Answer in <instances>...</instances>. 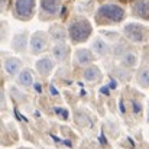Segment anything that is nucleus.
Instances as JSON below:
<instances>
[{"label":"nucleus","instance_id":"obj_1","mask_svg":"<svg viewBox=\"0 0 149 149\" xmlns=\"http://www.w3.org/2000/svg\"><path fill=\"white\" fill-rule=\"evenodd\" d=\"M96 17H97L99 23H117L125 17V10L119 4L106 3L97 10Z\"/></svg>","mask_w":149,"mask_h":149},{"label":"nucleus","instance_id":"obj_2","mask_svg":"<svg viewBox=\"0 0 149 149\" xmlns=\"http://www.w3.org/2000/svg\"><path fill=\"white\" fill-rule=\"evenodd\" d=\"M91 33V25L86 19H75L70 23L68 28V35L72 42H84L88 39Z\"/></svg>","mask_w":149,"mask_h":149},{"label":"nucleus","instance_id":"obj_3","mask_svg":"<svg viewBox=\"0 0 149 149\" xmlns=\"http://www.w3.org/2000/svg\"><path fill=\"white\" fill-rule=\"evenodd\" d=\"M125 36L132 42H143L148 38V29L138 23H129L123 29Z\"/></svg>","mask_w":149,"mask_h":149},{"label":"nucleus","instance_id":"obj_4","mask_svg":"<svg viewBox=\"0 0 149 149\" xmlns=\"http://www.w3.org/2000/svg\"><path fill=\"white\" fill-rule=\"evenodd\" d=\"M35 10V0H16L15 15L19 19H29Z\"/></svg>","mask_w":149,"mask_h":149},{"label":"nucleus","instance_id":"obj_5","mask_svg":"<svg viewBox=\"0 0 149 149\" xmlns=\"http://www.w3.org/2000/svg\"><path fill=\"white\" fill-rule=\"evenodd\" d=\"M48 48V39L44 32H36L31 38V51L33 54H41Z\"/></svg>","mask_w":149,"mask_h":149},{"label":"nucleus","instance_id":"obj_6","mask_svg":"<svg viewBox=\"0 0 149 149\" xmlns=\"http://www.w3.org/2000/svg\"><path fill=\"white\" fill-rule=\"evenodd\" d=\"M132 10L136 16L149 20V0H136L132 3Z\"/></svg>","mask_w":149,"mask_h":149},{"label":"nucleus","instance_id":"obj_7","mask_svg":"<svg viewBox=\"0 0 149 149\" xmlns=\"http://www.w3.org/2000/svg\"><path fill=\"white\" fill-rule=\"evenodd\" d=\"M22 68V62L17 59V58H6L4 59V71L9 74V75H16L19 74Z\"/></svg>","mask_w":149,"mask_h":149},{"label":"nucleus","instance_id":"obj_8","mask_svg":"<svg viewBox=\"0 0 149 149\" xmlns=\"http://www.w3.org/2000/svg\"><path fill=\"white\" fill-rule=\"evenodd\" d=\"M41 7L45 13L51 16L56 15L61 7V0H41Z\"/></svg>","mask_w":149,"mask_h":149},{"label":"nucleus","instance_id":"obj_9","mask_svg":"<svg viewBox=\"0 0 149 149\" xmlns=\"http://www.w3.org/2000/svg\"><path fill=\"white\" fill-rule=\"evenodd\" d=\"M52 55L55 56V59L58 62H64L70 55V47L65 44H58L52 48Z\"/></svg>","mask_w":149,"mask_h":149},{"label":"nucleus","instance_id":"obj_10","mask_svg":"<svg viewBox=\"0 0 149 149\" xmlns=\"http://www.w3.org/2000/svg\"><path fill=\"white\" fill-rule=\"evenodd\" d=\"M35 67H36V71H38L41 75L45 77V75L51 74V71H52V68H54V62L51 61L49 58H41V59L36 61Z\"/></svg>","mask_w":149,"mask_h":149},{"label":"nucleus","instance_id":"obj_11","mask_svg":"<svg viewBox=\"0 0 149 149\" xmlns=\"http://www.w3.org/2000/svg\"><path fill=\"white\" fill-rule=\"evenodd\" d=\"M83 75H84V80L87 83H97V81L101 80V71L99 70V67H96V65H91V67L86 68Z\"/></svg>","mask_w":149,"mask_h":149},{"label":"nucleus","instance_id":"obj_12","mask_svg":"<svg viewBox=\"0 0 149 149\" xmlns=\"http://www.w3.org/2000/svg\"><path fill=\"white\" fill-rule=\"evenodd\" d=\"M75 59H77L78 65L84 67V65H88L93 62V54L88 49H78L75 52Z\"/></svg>","mask_w":149,"mask_h":149},{"label":"nucleus","instance_id":"obj_13","mask_svg":"<svg viewBox=\"0 0 149 149\" xmlns=\"http://www.w3.org/2000/svg\"><path fill=\"white\" fill-rule=\"evenodd\" d=\"M12 48L17 52L26 49V33H16L12 39Z\"/></svg>","mask_w":149,"mask_h":149},{"label":"nucleus","instance_id":"obj_14","mask_svg":"<svg viewBox=\"0 0 149 149\" xmlns=\"http://www.w3.org/2000/svg\"><path fill=\"white\" fill-rule=\"evenodd\" d=\"M17 84L22 86V87H31L33 84V77H32V74H31L29 70H23V71L19 72V75H17Z\"/></svg>","mask_w":149,"mask_h":149},{"label":"nucleus","instance_id":"obj_15","mask_svg":"<svg viewBox=\"0 0 149 149\" xmlns=\"http://www.w3.org/2000/svg\"><path fill=\"white\" fill-rule=\"evenodd\" d=\"M93 51H94V54H97L99 56H106L110 49H109V45L103 41V39H94V42H93Z\"/></svg>","mask_w":149,"mask_h":149},{"label":"nucleus","instance_id":"obj_16","mask_svg":"<svg viewBox=\"0 0 149 149\" xmlns=\"http://www.w3.org/2000/svg\"><path fill=\"white\" fill-rule=\"evenodd\" d=\"M136 83L143 87V88H148L149 87V68H142L138 75H136Z\"/></svg>","mask_w":149,"mask_h":149},{"label":"nucleus","instance_id":"obj_17","mask_svg":"<svg viewBox=\"0 0 149 149\" xmlns=\"http://www.w3.org/2000/svg\"><path fill=\"white\" fill-rule=\"evenodd\" d=\"M136 62H138L136 54H133V52H126V54L123 55V64H125L126 67L132 68V67L136 65Z\"/></svg>","mask_w":149,"mask_h":149},{"label":"nucleus","instance_id":"obj_18","mask_svg":"<svg viewBox=\"0 0 149 149\" xmlns=\"http://www.w3.org/2000/svg\"><path fill=\"white\" fill-rule=\"evenodd\" d=\"M51 33H52V38H55L56 41H64L65 39V31L59 26H54L51 29Z\"/></svg>","mask_w":149,"mask_h":149},{"label":"nucleus","instance_id":"obj_19","mask_svg":"<svg viewBox=\"0 0 149 149\" xmlns=\"http://www.w3.org/2000/svg\"><path fill=\"white\" fill-rule=\"evenodd\" d=\"M125 49H126V47H125L123 44H119V47L116 45V48H114V52H116V55H119V56L122 55V56H123V55L126 54V51H125Z\"/></svg>","mask_w":149,"mask_h":149},{"label":"nucleus","instance_id":"obj_20","mask_svg":"<svg viewBox=\"0 0 149 149\" xmlns=\"http://www.w3.org/2000/svg\"><path fill=\"white\" fill-rule=\"evenodd\" d=\"M132 106H133V111H135L136 114H139V113L142 111V106H139V103H138L136 100L132 101Z\"/></svg>","mask_w":149,"mask_h":149},{"label":"nucleus","instance_id":"obj_21","mask_svg":"<svg viewBox=\"0 0 149 149\" xmlns=\"http://www.w3.org/2000/svg\"><path fill=\"white\" fill-rule=\"evenodd\" d=\"M6 1H7V0H3V4H1V9H3V10L6 9Z\"/></svg>","mask_w":149,"mask_h":149}]
</instances>
